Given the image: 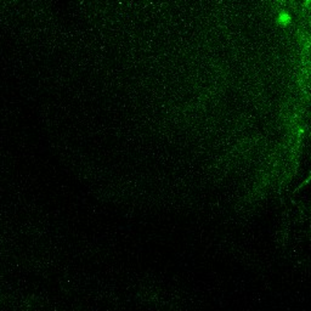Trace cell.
<instances>
[{"instance_id":"obj_1","label":"cell","mask_w":311,"mask_h":311,"mask_svg":"<svg viewBox=\"0 0 311 311\" xmlns=\"http://www.w3.org/2000/svg\"><path fill=\"white\" fill-rule=\"evenodd\" d=\"M289 16L287 15V13H282V16L279 17V22L282 23V24H287V23L289 22Z\"/></svg>"}]
</instances>
